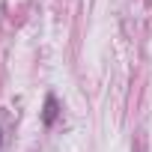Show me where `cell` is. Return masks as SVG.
Instances as JSON below:
<instances>
[{"instance_id":"1","label":"cell","mask_w":152,"mask_h":152,"mask_svg":"<svg viewBox=\"0 0 152 152\" xmlns=\"http://www.w3.org/2000/svg\"><path fill=\"white\" fill-rule=\"evenodd\" d=\"M57 116H60V104H57V99H54V96H45L42 122H45V125H54V122H57Z\"/></svg>"},{"instance_id":"2","label":"cell","mask_w":152,"mask_h":152,"mask_svg":"<svg viewBox=\"0 0 152 152\" xmlns=\"http://www.w3.org/2000/svg\"><path fill=\"white\" fill-rule=\"evenodd\" d=\"M0 149H3V128H0Z\"/></svg>"}]
</instances>
